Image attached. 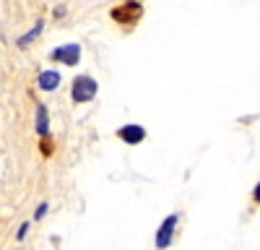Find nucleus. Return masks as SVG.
Wrapping results in <instances>:
<instances>
[{"mask_svg":"<svg viewBox=\"0 0 260 250\" xmlns=\"http://www.w3.org/2000/svg\"><path fill=\"white\" fill-rule=\"evenodd\" d=\"M26 229H29V224H21V229H18V240H24V235H26Z\"/></svg>","mask_w":260,"mask_h":250,"instance_id":"9","label":"nucleus"},{"mask_svg":"<svg viewBox=\"0 0 260 250\" xmlns=\"http://www.w3.org/2000/svg\"><path fill=\"white\" fill-rule=\"evenodd\" d=\"M42 26H45V24H42V21H37V24H34V29H31V32H26L24 37L18 39V47H26V45H29L31 39H37V37L42 34Z\"/></svg>","mask_w":260,"mask_h":250,"instance_id":"7","label":"nucleus"},{"mask_svg":"<svg viewBox=\"0 0 260 250\" xmlns=\"http://www.w3.org/2000/svg\"><path fill=\"white\" fill-rule=\"evenodd\" d=\"M37 133H39V136H47V133H50L47 107H45V104H37Z\"/></svg>","mask_w":260,"mask_h":250,"instance_id":"6","label":"nucleus"},{"mask_svg":"<svg viewBox=\"0 0 260 250\" xmlns=\"http://www.w3.org/2000/svg\"><path fill=\"white\" fill-rule=\"evenodd\" d=\"M45 214H47V203H42V206L37 208V214H34V216H37V219H42V216H45Z\"/></svg>","mask_w":260,"mask_h":250,"instance_id":"8","label":"nucleus"},{"mask_svg":"<svg viewBox=\"0 0 260 250\" xmlns=\"http://www.w3.org/2000/svg\"><path fill=\"white\" fill-rule=\"evenodd\" d=\"M177 222H180V216H177V214H169V216L159 224V229H156V240H154V245H156L159 250H164V247H169V245H172V237H175Z\"/></svg>","mask_w":260,"mask_h":250,"instance_id":"2","label":"nucleus"},{"mask_svg":"<svg viewBox=\"0 0 260 250\" xmlns=\"http://www.w3.org/2000/svg\"><path fill=\"white\" fill-rule=\"evenodd\" d=\"M52 57L65 63V66H78V57H81V47L78 45H65V47H57L52 50Z\"/></svg>","mask_w":260,"mask_h":250,"instance_id":"3","label":"nucleus"},{"mask_svg":"<svg viewBox=\"0 0 260 250\" xmlns=\"http://www.w3.org/2000/svg\"><path fill=\"white\" fill-rule=\"evenodd\" d=\"M252 198H255V203H260V182L255 185V193H252Z\"/></svg>","mask_w":260,"mask_h":250,"instance_id":"10","label":"nucleus"},{"mask_svg":"<svg viewBox=\"0 0 260 250\" xmlns=\"http://www.w3.org/2000/svg\"><path fill=\"white\" fill-rule=\"evenodd\" d=\"M120 138L125 141V143H141L143 138H146V128L143 125H122L120 128Z\"/></svg>","mask_w":260,"mask_h":250,"instance_id":"4","label":"nucleus"},{"mask_svg":"<svg viewBox=\"0 0 260 250\" xmlns=\"http://www.w3.org/2000/svg\"><path fill=\"white\" fill-rule=\"evenodd\" d=\"M96 81L91 78V76H78L76 81H73V102H78V104H83V102H91L94 97H96Z\"/></svg>","mask_w":260,"mask_h":250,"instance_id":"1","label":"nucleus"},{"mask_svg":"<svg viewBox=\"0 0 260 250\" xmlns=\"http://www.w3.org/2000/svg\"><path fill=\"white\" fill-rule=\"evenodd\" d=\"M60 86V73L57 71H42L39 73V89L42 91H55Z\"/></svg>","mask_w":260,"mask_h":250,"instance_id":"5","label":"nucleus"}]
</instances>
